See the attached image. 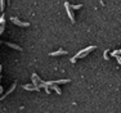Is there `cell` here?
Instances as JSON below:
<instances>
[{
    "label": "cell",
    "mask_w": 121,
    "mask_h": 113,
    "mask_svg": "<svg viewBox=\"0 0 121 113\" xmlns=\"http://www.w3.org/2000/svg\"><path fill=\"white\" fill-rule=\"evenodd\" d=\"M94 49H95V46L93 45V46H89V48H86L85 50H81V51H80L79 54H76V57H75L73 59H72V63H73L75 60L77 59V58H80V57H84V55H86V54H88V51H90V50H94Z\"/></svg>",
    "instance_id": "cell-1"
},
{
    "label": "cell",
    "mask_w": 121,
    "mask_h": 113,
    "mask_svg": "<svg viewBox=\"0 0 121 113\" xmlns=\"http://www.w3.org/2000/svg\"><path fill=\"white\" fill-rule=\"evenodd\" d=\"M10 21H12L14 25H17V26H23V27H27V26H30V23H28V22H21L18 18H16V17L10 18Z\"/></svg>",
    "instance_id": "cell-2"
},
{
    "label": "cell",
    "mask_w": 121,
    "mask_h": 113,
    "mask_svg": "<svg viewBox=\"0 0 121 113\" xmlns=\"http://www.w3.org/2000/svg\"><path fill=\"white\" fill-rule=\"evenodd\" d=\"M65 54H67V51H66V50H62V49H59V50L54 51V53H50L49 55H50V57H57V55H65Z\"/></svg>",
    "instance_id": "cell-3"
},
{
    "label": "cell",
    "mask_w": 121,
    "mask_h": 113,
    "mask_svg": "<svg viewBox=\"0 0 121 113\" xmlns=\"http://www.w3.org/2000/svg\"><path fill=\"white\" fill-rule=\"evenodd\" d=\"M65 5H66V9H67L68 17H70V18H71V21H72V22H75V17H73V14L71 13V10H70V5H68V3L66 1V3H65Z\"/></svg>",
    "instance_id": "cell-4"
},
{
    "label": "cell",
    "mask_w": 121,
    "mask_h": 113,
    "mask_svg": "<svg viewBox=\"0 0 121 113\" xmlns=\"http://www.w3.org/2000/svg\"><path fill=\"white\" fill-rule=\"evenodd\" d=\"M52 88H53V89H54V90H56L57 92H58V94H62V91H60V89L58 88V86H56V85H53V86H52Z\"/></svg>",
    "instance_id": "cell-5"
},
{
    "label": "cell",
    "mask_w": 121,
    "mask_h": 113,
    "mask_svg": "<svg viewBox=\"0 0 121 113\" xmlns=\"http://www.w3.org/2000/svg\"><path fill=\"white\" fill-rule=\"evenodd\" d=\"M7 45H9V46H12V48H14V49H21L19 46H17V45H13V44H10V42H5Z\"/></svg>",
    "instance_id": "cell-6"
}]
</instances>
